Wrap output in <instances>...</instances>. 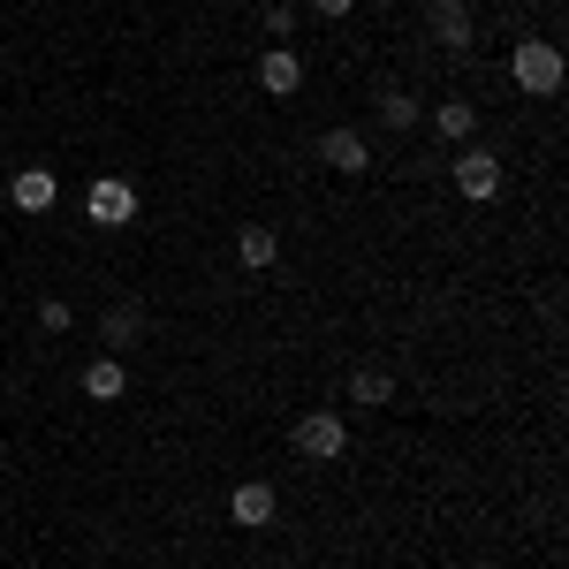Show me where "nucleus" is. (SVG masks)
Returning <instances> with one entry per match:
<instances>
[{"mask_svg":"<svg viewBox=\"0 0 569 569\" xmlns=\"http://www.w3.org/2000/svg\"><path fill=\"white\" fill-rule=\"evenodd\" d=\"M509 77H517V91H531V99H555V91H562V46L525 39L509 53Z\"/></svg>","mask_w":569,"mask_h":569,"instance_id":"f257e3e1","label":"nucleus"},{"mask_svg":"<svg viewBox=\"0 0 569 569\" xmlns=\"http://www.w3.org/2000/svg\"><path fill=\"white\" fill-rule=\"evenodd\" d=\"M342 448H350L342 410H305V418H297V456H305V463H342Z\"/></svg>","mask_w":569,"mask_h":569,"instance_id":"f03ea898","label":"nucleus"},{"mask_svg":"<svg viewBox=\"0 0 569 569\" xmlns=\"http://www.w3.org/2000/svg\"><path fill=\"white\" fill-rule=\"evenodd\" d=\"M228 517H236L243 531H266L273 517H281V493H273L266 479H243L236 493H228Z\"/></svg>","mask_w":569,"mask_h":569,"instance_id":"7ed1b4c3","label":"nucleus"},{"mask_svg":"<svg viewBox=\"0 0 569 569\" xmlns=\"http://www.w3.org/2000/svg\"><path fill=\"white\" fill-rule=\"evenodd\" d=\"M84 213L99 220V228H122V220H137V190L122 176H99V182H91V198H84Z\"/></svg>","mask_w":569,"mask_h":569,"instance_id":"20e7f679","label":"nucleus"},{"mask_svg":"<svg viewBox=\"0 0 569 569\" xmlns=\"http://www.w3.org/2000/svg\"><path fill=\"white\" fill-rule=\"evenodd\" d=\"M259 84L273 91V99H297V91H305V53H297V46H266L259 53Z\"/></svg>","mask_w":569,"mask_h":569,"instance_id":"39448f33","label":"nucleus"},{"mask_svg":"<svg viewBox=\"0 0 569 569\" xmlns=\"http://www.w3.org/2000/svg\"><path fill=\"white\" fill-rule=\"evenodd\" d=\"M456 190H463V198H471V206H486V198H493V190H501V160H493V152H486V144H471V152H463V160H456Z\"/></svg>","mask_w":569,"mask_h":569,"instance_id":"423d86ee","label":"nucleus"},{"mask_svg":"<svg viewBox=\"0 0 569 569\" xmlns=\"http://www.w3.org/2000/svg\"><path fill=\"white\" fill-rule=\"evenodd\" d=\"M319 160H327V168H342V176H365V168H372V144H365V130L342 122V130L319 137Z\"/></svg>","mask_w":569,"mask_h":569,"instance_id":"0eeeda50","label":"nucleus"},{"mask_svg":"<svg viewBox=\"0 0 569 569\" xmlns=\"http://www.w3.org/2000/svg\"><path fill=\"white\" fill-rule=\"evenodd\" d=\"M426 23H433L440 53H471V8H463V0H433V8H426Z\"/></svg>","mask_w":569,"mask_h":569,"instance_id":"6e6552de","label":"nucleus"},{"mask_svg":"<svg viewBox=\"0 0 569 569\" xmlns=\"http://www.w3.org/2000/svg\"><path fill=\"white\" fill-rule=\"evenodd\" d=\"M8 198H16V213H53L61 182H53V168H16V182H8Z\"/></svg>","mask_w":569,"mask_h":569,"instance_id":"1a4fd4ad","label":"nucleus"},{"mask_svg":"<svg viewBox=\"0 0 569 569\" xmlns=\"http://www.w3.org/2000/svg\"><path fill=\"white\" fill-rule=\"evenodd\" d=\"M137 335H144V305H114L107 319H99V350H137Z\"/></svg>","mask_w":569,"mask_h":569,"instance_id":"9d476101","label":"nucleus"},{"mask_svg":"<svg viewBox=\"0 0 569 569\" xmlns=\"http://www.w3.org/2000/svg\"><path fill=\"white\" fill-rule=\"evenodd\" d=\"M122 388H130L122 357H91V365H84V395H91V402H122Z\"/></svg>","mask_w":569,"mask_h":569,"instance_id":"9b49d317","label":"nucleus"},{"mask_svg":"<svg viewBox=\"0 0 569 569\" xmlns=\"http://www.w3.org/2000/svg\"><path fill=\"white\" fill-rule=\"evenodd\" d=\"M236 259L251 266V273H266V266H281V236H273V228H259V220H251V228H243V236H236Z\"/></svg>","mask_w":569,"mask_h":569,"instance_id":"f8f14e48","label":"nucleus"},{"mask_svg":"<svg viewBox=\"0 0 569 569\" xmlns=\"http://www.w3.org/2000/svg\"><path fill=\"white\" fill-rule=\"evenodd\" d=\"M433 130L448 137V144H471V130H479V107H471V99H440V107H433Z\"/></svg>","mask_w":569,"mask_h":569,"instance_id":"ddd939ff","label":"nucleus"},{"mask_svg":"<svg viewBox=\"0 0 569 569\" xmlns=\"http://www.w3.org/2000/svg\"><path fill=\"white\" fill-rule=\"evenodd\" d=\"M426 122V107L410 99V91H380V130H395V137H410Z\"/></svg>","mask_w":569,"mask_h":569,"instance_id":"4468645a","label":"nucleus"},{"mask_svg":"<svg viewBox=\"0 0 569 569\" xmlns=\"http://www.w3.org/2000/svg\"><path fill=\"white\" fill-rule=\"evenodd\" d=\"M350 402H357V410H380V402H395V380L365 365V372H350Z\"/></svg>","mask_w":569,"mask_h":569,"instance_id":"2eb2a0df","label":"nucleus"},{"mask_svg":"<svg viewBox=\"0 0 569 569\" xmlns=\"http://www.w3.org/2000/svg\"><path fill=\"white\" fill-rule=\"evenodd\" d=\"M297 16H305L297 0H273V8H266V31H273V46H289V31H297Z\"/></svg>","mask_w":569,"mask_h":569,"instance_id":"dca6fc26","label":"nucleus"},{"mask_svg":"<svg viewBox=\"0 0 569 569\" xmlns=\"http://www.w3.org/2000/svg\"><path fill=\"white\" fill-rule=\"evenodd\" d=\"M39 327H46V335H69V305H61V297H46V305H39Z\"/></svg>","mask_w":569,"mask_h":569,"instance_id":"f3484780","label":"nucleus"},{"mask_svg":"<svg viewBox=\"0 0 569 569\" xmlns=\"http://www.w3.org/2000/svg\"><path fill=\"white\" fill-rule=\"evenodd\" d=\"M305 8H311V16H327V23H342V16H350L357 0H305Z\"/></svg>","mask_w":569,"mask_h":569,"instance_id":"a211bd4d","label":"nucleus"},{"mask_svg":"<svg viewBox=\"0 0 569 569\" xmlns=\"http://www.w3.org/2000/svg\"><path fill=\"white\" fill-rule=\"evenodd\" d=\"M479 569H501V562H479Z\"/></svg>","mask_w":569,"mask_h":569,"instance_id":"6ab92c4d","label":"nucleus"}]
</instances>
